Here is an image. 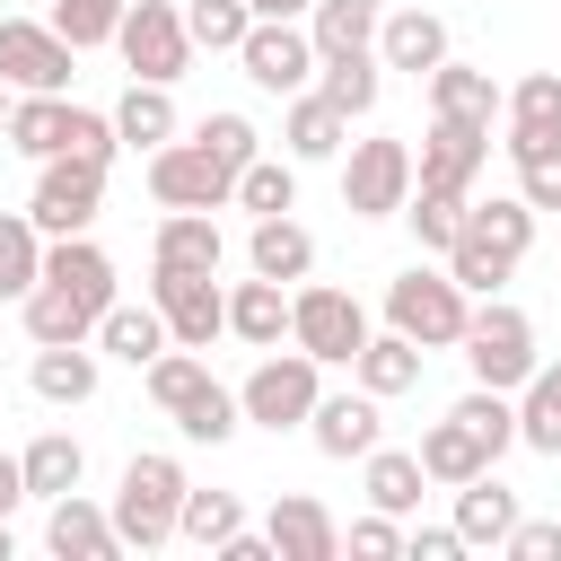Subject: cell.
Returning <instances> with one entry per match:
<instances>
[{
	"instance_id": "obj_40",
	"label": "cell",
	"mask_w": 561,
	"mask_h": 561,
	"mask_svg": "<svg viewBox=\"0 0 561 561\" xmlns=\"http://www.w3.org/2000/svg\"><path fill=\"white\" fill-rule=\"evenodd\" d=\"M237 202H245L254 219L298 210V158H254V167H237Z\"/></svg>"
},
{
	"instance_id": "obj_19",
	"label": "cell",
	"mask_w": 561,
	"mask_h": 561,
	"mask_svg": "<svg viewBox=\"0 0 561 561\" xmlns=\"http://www.w3.org/2000/svg\"><path fill=\"white\" fill-rule=\"evenodd\" d=\"M44 543H53L61 561H114V552H123V535H114V508H96V500H79V491H61V500H53V517H44Z\"/></svg>"
},
{
	"instance_id": "obj_55",
	"label": "cell",
	"mask_w": 561,
	"mask_h": 561,
	"mask_svg": "<svg viewBox=\"0 0 561 561\" xmlns=\"http://www.w3.org/2000/svg\"><path fill=\"white\" fill-rule=\"evenodd\" d=\"M9 552H18V543H9V517H0V561H9Z\"/></svg>"
},
{
	"instance_id": "obj_2",
	"label": "cell",
	"mask_w": 561,
	"mask_h": 561,
	"mask_svg": "<svg viewBox=\"0 0 561 561\" xmlns=\"http://www.w3.org/2000/svg\"><path fill=\"white\" fill-rule=\"evenodd\" d=\"M386 324H394V333H412L421 351H465L473 289H465L456 272H430V263H412V272H394V280H386Z\"/></svg>"
},
{
	"instance_id": "obj_54",
	"label": "cell",
	"mask_w": 561,
	"mask_h": 561,
	"mask_svg": "<svg viewBox=\"0 0 561 561\" xmlns=\"http://www.w3.org/2000/svg\"><path fill=\"white\" fill-rule=\"evenodd\" d=\"M9 105H18V88H9V79H0V140H9Z\"/></svg>"
},
{
	"instance_id": "obj_34",
	"label": "cell",
	"mask_w": 561,
	"mask_h": 561,
	"mask_svg": "<svg viewBox=\"0 0 561 561\" xmlns=\"http://www.w3.org/2000/svg\"><path fill=\"white\" fill-rule=\"evenodd\" d=\"M517 447L561 456V359H543V368L517 386Z\"/></svg>"
},
{
	"instance_id": "obj_56",
	"label": "cell",
	"mask_w": 561,
	"mask_h": 561,
	"mask_svg": "<svg viewBox=\"0 0 561 561\" xmlns=\"http://www.w3.org/2000/svg\"><path fill=\"white\" fill-rule=\"evenodd\" d=\"M245 9H254V0H245Z\"/></svg>"
},
{
	"instance_id": "obj_33",
	"label": "cell",
	"mask_w": 561,
	"mask_h": 561,
	"mask_svg": "<svg viewBox=\"0 0 561 561\" xmlns=\"http://www.w3.org/2000/svg\"><path fill=\"white\" fill-rule=\"evenodd\" d=\"M9 149L35 158V167L61 158V149H70V96H18V105H9Z\"/></svg>"
},
{
	"instance_id": "obj_25",
	"label": "cell",
	"mask_w": 561,
	"mask_h": 561,
	"mask_svg": "<svg viewBox=\"0 0 561 561\" xmlns=\"http://www.w3.org/2000/svg\"><path fill=\"white\" fill-rule=\"evenodd\" d=\"M228 333L254 342V351H280V342H289V289L263 280V272L237 280V289H228Z\"/></svg>"
},
{
	"instance_id": "obj_13",
	"label": "cell",
	"mask_w": 561,
	"mask_h": 561,
	"mask_svg": "<svg viewBox=\"0 0 561 561\" xmlns=\"http://www.w3.org/2000/svg\"><path fill=\"white\" fill-rule=\"evenodd\" d=\"M149 298H158V316H167V333H175L184 351H210V342L228 333V289H219V272H158V263H149Z\"/></svg>"
},
{
	"instance_id": "obj_31",
	"label": "cell",
	"mask_w": 561,
	"mask_h": 561,
	"mask_svg": "<svg viewBox=\"0 0 561 561\" xmlns=\"http://www.w3.org/2000/svg\"><path fill=\"white\" fill-rule=\"evenodd\" d=\"M359 465H368V508H386V517H412L421 508V491H430L421 447H368Z\"/></svg>"
},
{
	"instance_id": "obj_5",
	"label": "cell",
	"mask_w": 561,
	"mask_h": 561,
	"mask_svg": "<svg viewBox=\"0 0 561 561\" xmlns=\"http://www.w3.org/2000/svg\"><path fill=\"white\" fill-rule=\"evenodd\" d=\"M465 368H473V386L517 394V386L543 368V359H535V324H526V307L482 298V307H473V324H465Z\"/></svg>"
},
{
	"instance_id": "obj_12",
	"label": "cell",
	"mask_w": 561,
	"mask_h": 561,
	"mask_svg": "<svg viewBox=\"0 0 561 561\" xmlns=\"http://www.w3.org/2000/svg\"><path fill=\"white\" fill-rule=\"evenodd\" d=\"M237 61H245V79L254 88H272V96H298V88H316V35L298 26V18H254L245 26V44H237Z\"/></svg>"
},
{
	"instance_id": "obj_52",
	"label": "cell",
	"mask_w": 561,
	"mask_h": 561,
	"mask_svg": "<svg viewBox=\"0 0 561 561\" xmlns=\"http://www.w3.org/2000/svg\"><path fill=\"white\" fill-rule=\"evenodd\" d=\"M18 500H26V465H18V456H0V517H9Z\"/></svg>"
},
{
	"instance_id": "obj_32",
	"label": "cell",
	"mask_w": 561,
	"mask_h": 561,
	"mask_svg": "<svg viewBox=\"0 0 561 561\" xmlns=\"http://www.w3.org/2000/svg\"><path fill=\"white\" fill-rule=\"evenodd\" d=\"M377 70H386V61H377V44H368V53H324V61H316V88H324V105L351 123V114H368V105H377V88H386Z\"/></svg>"
},
{
	"instance_id": "obj_1",
	"label": "cell",
	"mask_w": 561,
	"mask_h": 561,
	"mask_svg": "<svg viewBox=\"0 0 561 561\" xmlns=\"http://www.w3.org/2000/svg\"><path fill=\"white\" fill-rule=\"evenodd\" d=\"M526 245H535V202H526V193H491V202L465 210V237L447 245V272H456L473 298H491V289L526 263Z\"/></svg>"
},
{
	"instance_id": "obj_30",
	"label": "cell",
	"mask_w": 561,
	"mask_h": 561,
	"mask_svg": "<svg viewBox=\"0 0 561 561\" xmlns=\"http://www.w3.org/2000/svg\"><path fill=\"white\" fill-rule=\"evenodd\" d=\"M18 465H26V500H44V508H53L61 491H79L88 447H79L70 430H44V438H26V456H18Z\"/></svg>"
},
{
	"instance_id": "obj_48",
	"label": "cell",
	"mask_w": 561,
	"mask_h": 561,
	"mask_svg": "<svg viewBox=\"0 0 561 561\" xmlns=\"http://www.w3.org/2000/svg\"><path fill=\"white\" fill-rule=\"evenodd\" d=\"M517 193H526L535 210H561V140H543V149L517 158Z\"/></svg>"
},
{
	"instance_id": "obj_11",
	"label": "cell",
	"mask_w": 561,
	"mask_h": 561,
	"mask_svg": "<svg viewBox=\"0 0 561 561\" xmlns=\"http://www.w3.org/2000/svg\"><path fill=\"white\" fill-rule=\"evenodd\" d=\"M412 149L403 140H351V167H342V210L351 219H403L412 202Z\"/></svg>"
},
{
	"instance_id": "obj_9",
	"label": "cell",
	"mask_w": 561,
	"mask_h": 561,
	"mask_svg": "<svg viewBox=\"0 0 561 561\" xmlns=\"http://www.w3.org/2000/svg\"><path fill=\"white\" fill-rule=\"evenodd\" d=\"M114 53L131 61V79L175 88V79H184V61H193V26H184V9H175V0H131V9H123Z\"/></svg>"
},
{
	"instance_id": "obj_36",
	"label": "cell",
	"mask_w": 561,
	"mask_h": 561,
	"mask_svg": "<svg viewBox=\"0 0 561 561\" xmlns=\"http://www.w3.org/2000/svg\"><path fill=\"white\" fill-rule=\"evenodd\" d=\"M96 342H105L114 359H131V368H149V359H158V351H167L175 333H167V316H158V298H149V307H123V298H114V307H105V324H96Z\"/></svg>"
},
{
	"instance_id": "obj_35",
	"label": "cell",
	"mask_w": 561,
	"mask_h": 561,
	"mask_svg": "<svg viewBox=\"0 0 561 561\" xmlns=\"http://www.w3.org/2000/svg\"><path fill=\"white\" fill-rule=\"evenodd\" d=\"M342 131H351V123L324 105V88H298V96H289V114H280V140H289V158H298V167H307V158H333V149H342Z\"/></svg>"
},
{
	"instance_id": "obj_10",
	"label": "cell",
	"mask_w": 561,
	"mask_h": 561,
	"mask_svg": "<svg viewBox=\"0 0 561 561\" xmlns=\"http://www.w3.org/2000/svg\"><path fill=\"white\" fill-rule=\"evenodd\" d=\"M70 61H79V44L53 18H0V79L18 96H61L70 88Z\"/></svg>"
},
{
	"instance_id": "obj_49",
	"label": "cell",
	"mask_w": 561,
	"mask_h": 561,
	"mask_svg": "<svg viewBox=\"0 0 561 561\" xmlns=\"http://www.w3.org/2000/svg\"><path fill=\"white\" fill-rule=\"evenodd\" d=\"M500 552H508V561H561V517H517Z\"/></svg>"
},
{
	"instance_id": "obj_45",
	"label": "cell",
	"mask_w": 561,
	"mask_h": 561,
	"mask_svg": "<svg viewBox=\"0 0 561 561\" xmlns=\"http://www.w3.org/2000/svg\"><path fill=\"white\" fill-rule=\"evenodd\" d=\"M184 26H193V44H202V53H237V44H245V26H254V9H245V0H193V9H184Z\"/></svg>"
},
{
	"instance_id": "obj_17",
	"label": "cell",
	"mask_w": 561,
	"mask_h": 561,
	"mask_svg": "<svg viewBox=\"0 0 561 561\" xmlns=\"http://www.w3.org/2000/svg\"><path fill=\"white\" fill-rule=\"evenodd\" d=\"M543 140H561V61L552 70H526L517 88H508V167L526 158V149H543Z\"/></svg>"
},
{
	"instance_id": "obj_22",
	"label": "cell",
	"mask_w": 561,
	"mask_h": 561,
	"mask_svg": "<svg viewBox=\"0 0 561 561\" xmlns=\"http://www.w3.org/2000/svg\"><path fill=\"white\" fill-rule=\"evenodd\" d=\"M421 359H430V351H421L412 333H394V324H386V333H368V342H359L351 377H359L377 403H394V394H412V386H421Z\"/></svg>"
},
{
	"instance_id": "obj_16",
	"label": "cell",
	"mask_w": 561,
	"mask_h": 561,
	"mask_svg": "<svg viewBox=\"0 0 561 561\" xmlns=\"http://www.w3.org/2000/svg\"><path fill=\"white\" fill-rule=\"evenodd\" d=\"M263 535H272V552H280V561H333V552H342L333 508H324V500H307V491H280Z\"/></svg>"
},
{
	"instance_id": "obj_53",
	"label": "cell",
	"mask_w": 561,
	"mask_h": 561,
	"mask_svg": "<svg viewBox=\"0 0 561 561\" xmlns=\"http://www.w3.org/2000/svg\"><path fill=\"white\" fill-rule=\"evenodd\" d=\"M316 0H254V18H307Z\"/></svg>"
},
{
	"instance_id": "obj_24",
	"label": "cell",
	"mask_w": 561,
	"mask_h": 561,
	"mask_svg": "<svg viewBox=\"0 0 561 561\" xmlns=\"http://www.w3.org/2000/svg\"><path fill=\"white\" fill-rule=\"evenodd\" d=\"M18 307H26V342H88V333L105 324V307H88V298L61 289V280H35Z\"/></svg>"
},
{
	"instance_id": "obj_20",
	"label": "cell",
	"mask_w": 561,
	"mask_h": 561,
	"mask_svg": "<svg viewBox=\"0 0 561 561\" xmlns=\"http://www.w3.org/2000/svg\"><path fill=\"white\" fill-rule=\"evenodd\" d=\"M377 61L430 79V70L447 61V26H438L430 9H386V18H377Z\"/></svg>"
},
{
	"instance_id": "obj_44",
	"label": "cell",
	"mask_w": 561,
	"mask_h": 561,
	"mask_svg": "<svg viewBox=\"0 0 561 561\" xmlns=\"http://www.w3.org/2000/svg\"><path fill=\"white\" fill-rule=\"evenodd\" d=\"M456 421H465V430H473V438L491 447V465H500V456L517 447V403H508L500 386H473V394L456 403Z\"/></svg>"
},
{
	"instance_id": "obj_46",
	"label": "cell",
	"mask_w": 561,
	"mask_h": 561,
	"mask_svg": "<svg viewBox=\"0 0 561 561\" xmlns=\"http://www.w3.org/2000/svg\"><path fill=\"white\" fill-rule=\"evenodd\" d=\"M123 9H131V0H53V26L88 53V44H114V35H123Z\"/></svg>"
},
{
	"instance_id": "obj_4",
	"label": "cell",
	"mask_w": 561,
	"mask_h": 561,
	"mask_svg": "<svg viewBox=\"0 0 561 561\" xmlns=\"http://www.w3.org/2000/svg\"><path fill=\"white\" fill-rule=\"evenodd\" d=\"M237 403H245L254 430H307L316 403H324V359L316 351H263L254 377L237 386Z\"/></svg>"
},
{
	"instance_id": "obj_21",
	"label": "cell",
	"mask_w": 561,
	"mask_h": 561,
	"mask_svg": "<svg viewBox=\"0 0 561 561\" xmlns=\"http://www.w3.org/2000/svg\"><path fill=\"white\" fill-rule=\"evenodd\" d=\"M219 254H228V237H219L210 210H167L158 219V245H149L158 272H219Z\"/></svg>"
},
{
	"instance_id": "obj_7",
	"label": "cell",
	"mask_w": 561,
	"mask_h": 561,
	"mask_svg": "<svg viewBox=\"0 0 561 561\" xmlns=\"http://www.w3.org/2000/svg\"><path fill=\"white\" fill-rule=\"evenodd\" d=\"M96 210H105V167H96V158H44V167H35L26 219H35L44 237H88Z\"/></svg>"
},
{
	"instance_id": "obj_27",
	"label": "cell",
	"mask_w": 561,
	"mask_h": 561,
	"mask_svg": "<svg viewBox=\"0 0 561 561\" xmlns=\"http://www.w3.org/2000/svg\"><path fill=\"white\" fill-rule=\"evenodd\" d=\"M245 263L263 272V280H307L316 272V237L280 210V219H254V237H245Z\"/></svg>"
},
{
	"instance_id": "obj_47",
	"label": "cell",
	"mask_w": 561,
	"mask_h": 561,
	"mask_svg": "<svg viewBox=\"0 0 561 561\" xmlns=\"http://www.w3.org/2000/svg\"><path fill=\"white\" fill-rule=\"evenodd\" d=\"M193 140H202V149H219L228 167H254V158H263V131H254L245 114H202V131H193Z\"/></svg>"
},
{
	"instance_id": "obj_6",
	"label": "cell",
	"mask_w": 561,
	"mask_h": 561,
	"mask_svg": "<svg viewBox=\"0 0 561 561\" xmlns=\"http://www.w3.org/2000/svg\"><path fill=\"white\" fill-rule=\"evenodd\" d=\"M149 193H158V210H219V202H237V167L202 140H167V149H149Z\"/></svg>"
},
{
	"instance_id": "obj_18",
	"label": "cell",
	"mask_w": 561,
	"mask_h": 561,
	"mask_svg": "<svg viewBox=\"0 0 561 561\" xmlns=\"http://www.w3.org/2000/svg\"><path fill=\"white\" fill-rule=\"evenodd\" d=\"M421 88H430V114H447V123H482V131H491V123L508 114L500 79H491V70H473V61H438Z\"/></svg>"
},
{
	"instance_id": "obj_50",
	"label": "cell",
	"mask_w": 561,
	"mask_h": 561,
	"mask_svg": "<svg viewBox=\"0 0 561 561\" xmlns=\"http://www.w3.org/2000/svg\"><path fill=\"white\" fill-rule=\"evenodd\" d=\"M351 552H368V561H386V552H403V526L386 517V508H368V517H351V535H342Z\"/></svg>"
},
{
	"instance_id": "obj_41",
	"label": "cell",
	"mask_w": 561,
	"mask_h": 561,
	"mask_svg": "<svg viewBox=\"0 0 561 561\" xmlns=\"http://www.w3.org/2000/svg\"><path fill=\"white\" fill-rule=\"evenodd\" d=\"M167 421H175V430H184L193 447H219V438H237V430H245V403H237V394H228V386L210 377V386H202V394H193L184 412H167Z\"/></svg>"
},
{
	"instance_id": "obj_38",
	"label": "cell",
	"mask_w": 561,
	"mask_h": 561,
	"mask_svg": "<svg viewBox=\"0 0 561 561\" xmlns=\"http://www.w3.org/2000/svg\"><path fill=\"white\" fill-rule=\"evenodd\" d=\"M44 228L26 219V210H0V298H26L35 280H44Z\"/></svg>"
},
{
	"instance_id": "obj_23",
	"label": "cell",
	"mask_w": 561,
	"mask_h": 561,
	"mask_svg": "<svg viewBox=\"0 0 561 561\" xmlns=\"http://www.w3.org/2000/svg\"><path fill=\"white\" fill-rule=\"evenodd\" d=\"M508 526H517V491L500 482V473H473V482H456V535H465V552H500L508 543Z\"/></svg>"
},
{
	"instance_id": "obj_37",
	"label": "cell",
	"mask_w": 561,
	"mask_h": 561,
	"mask_svg": "<svg viewBox=\"0 0 561 561\" xmlns=\"http://www.w3.org/2000/svg\"><path fill=\"white\" fill-rule=\"evenodd\" d=\"M377 18H386V0H316L307 9V35H316V53H368L377 44Z\"/></svg>"
},
{
	"instance_id": "obj_8",
	"label": "cell",
	"mask_w": 561,
	"mask_h": 561,
	"mask_svg": "<svg viewBox=\"0 0 561 561\" xmlns=\"http://www.w3.org/2000/svg\"><path fill=\"white\" fill-rule=\"evenodd\" d=\"M289 342H298V351H316L324 368H351V359H359V342H368V316H359V298H351V289L307 280V289L289 298Z\"/></svg>"
},
{
	"instance_id": "obj_14",
	"label": "cell",
	"mask_w": 561,
	"mask_h": 561,
	"mask_svg": "<svg viewBox=\"0 0 561 561\" xmlns=\"http://www.w3.org/2000/svg\"><path fill=\"white\" fill-rule=\"evenodd\" d=\"M482 167H491V131H482V123H447V114H430V140L412 149V175L438 184V193H473Z\"/></svg>"
},
{
	"instance_id": "obj_43",
	"label": "cell",
	"mask_w": 561,
	"mask_h": 561,
	"mask_svg": "<svg viewBox=\"0 0 561 561\" xmlns=\"http://www.w3.org/2000/svg\"><path fill=\"white\" fill-rule=\"evenodd\" d=\"M245 526V508H237V491H184V517H175V535L184 543H202V552H219L228 535Z\"/></svg>"
},
{
	"instance_id": "obj_42",
	"label": "cell",
	"mask_w": 561,
	"mask_h": 561,
	"mask_svg": "<svg viewBox=\"0 0 561 561\" xmlns=\"http://www.w3.org/2000/svg\"><path fill=\"white\" fill-rule=\"evenodd\" d=\"M140 377H149V403H158V412H184V403H193V394L210 386V368H202V359H193L184 342H167V351H158V359H149Z\"/></svg>"
},
{
	"instance_id": "obj_39",
	"label": "cell",
	"mask_w": 561,
	"mask_h": 561,
	"mask_svg": "<svg viewBox=\"0 0 561 561\" xmlns=\"http://www.w3.org/2000/svg\"><path fill=\"white\" fill-rule=\"evenodd\" d=\"M465 210H473V193H438V184H412V202H403L421 254H447V245L465 237Z\"/></svg>"
},
{
	"instance_id": "obj_3",
	"label": "cell",
	"mask_w": 561,
	"mask_h": 561,
	"mask_svg": "<svg viewBox=\"0 0 561 561\" xmlns=\"http://www.w3.org/2000/svg\"><path fill=\"white\" fill-rule=\"evenodd\" d=\"M184 465L175 456H131L123 465V482H114V535H123V552H158V543H175V517H184Z\"/></svg>"
},
{
	"instance_id": "obj_29",
	"label": "cell",
	"mask_w": 561,
	"mask_h": 561,
	"mask_svg": "<svg viewBox=\"0 0 561 561\" xmlns=\"http://www.w3.org/2000/svg\"><path fill=\"white\" fill-rule=\"evenodd\" d=\"M421 473L456 491V482H473V473H491V447H482V438H473V430H465V421L447 412V421H430V430H421Z\"/></svg>"
},
{
	"instance_id": "obj_26",
	"label": "cell",
	"mask_w": 561,
	"mask_h": 561,
	"mask_svg": "<svg viewBox=\"0 0 561 561\" xmlns=\"http://www.w3.org/2000/svg\"><path fill=\"white\" fill-rule=\"evenodd\" d=\"M114 131H123V149H167V140H175V88L131 79V88L114 96Z\"/></svg>"
},
{
	"instance_id": "obj_15",
	"label": "cell",
	"mask_w": 561,
	"mask_h": 561,
	"mask_svg": "<svg viewBox=\"0 0 561 561\" xmlns=\"http://www.w3.org/2000/svg\"><path fill=\"white\" fill-rule=\"evenodd\" d=\"M307 438H316V456H333V465H351V456L386 447L377 394H368V386H359V394H324V403H316V421H307Z\"/></svg>"
},
{
	"instance_id": "obj_51",
	"label": "cell",
	"mask_w": 561,
	"mask_h": 561,
	"mask_svg": "<svg viewBox=\"0 0 561 561\" xmlns=\"http://www.w3.org/2000/svg\"><path fill=\"white\" fill-rule=\"evenodd\" d=\"M403 552H412V561H456V552H465V535H456V517H447V526H412V535H403Z\"/></svg>"
},
{
	"instance_id": "obj_28",
	"label": "cell",
	"mask_w": 561,
	"mask_h": 561,
	"mask_svg": "<svg viewBox=\"0 0 561 561\" xmlns=\"http://www.w3.org/2000/svg\"><path fill=\"white\" fill-rule=\"evenodd\" d=\"M26 386H35L44 403H88V394H96V351H88V342H35Z\"/></svg>"
}]
</instances>
